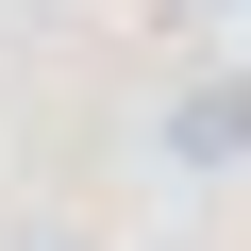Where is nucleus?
I'll return each instance as SVG.
<instances>
[{"label": "nucleus", "mask_w": 251, "mask_h": 251, "mask_svg": "<svg viewBox=\"0 0 251 251\" xmlns=\"http://www.w3.org/2000/svg\"><path fill=\"white\" fill-rule=\"evenodd\" d=\"M168 168H251V67H201L168 100Z\"/></svg>", "instance_id": "obj_1"}, {"label": "nucleus", "mask_w": 251, "mask_h": 251, "mask_svg": "<svg viewBox=\"0 0 251 251\" xmlns=\"http://www.w3.org/2000/svg\"><path fill=\"white\" fill-rule=\"evenodd\" d=\"M218 17H251V0H218Z\"/></svg>", "instance_id": "obj_2"}]
</instances>
